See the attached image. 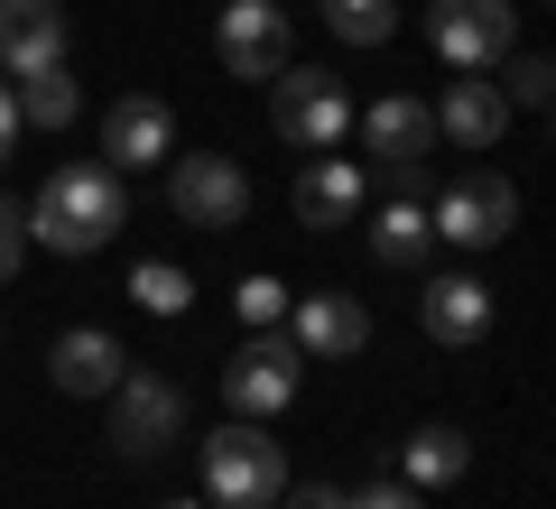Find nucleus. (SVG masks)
<instances>
[{
  "label": "nucleus",
  "mask_w": 556,
  "mask_h": 509,
  "mask_svg": "<svg viewBox=\"0 0 556 509\" xmlns=\"http://www.w3.org/2000/svg\"><path fill=\"white\" fill-rule=\"evenodd\" d=\"M121 222H130V195H121V167H102V157H65L28 195V241H47L56 259H93Z\"/></svg>",
  "instance_id": "f257e3e1"
},
{
  "label": "nucleus",
  "mask_w": 556,
  "mask_h": 509,
  "mask_svg": "<svg viewBox=\"0 0 556 509\" xmlns=\"http://www.w3.org/2000/svg\"><path fill=\"white\" fill-rule=\"evenodd\" d=\"M278 491H288V463H278V435L260 417H232L204 435V500L214 509H269Z\"/></svg>",
  "instance_id": "f03ea898"
},
{
  "label": "nucleus",
  "mask_w": 556,
  "mask_h": 509,
  "mask_svg": "<svg viewBox=\"0 0 556 509\" xmlns=\"http://www.w3.org/2000/svg\"><path fill=\"white\" fill-rule=\"evenodd\" d=\"M186 435V390L159 371H121L112 380V445L121 463H159V454H177Z\"/></svg>",
  "instance_id": "7ed1b4c3"
},
{
  "label": "nucleus",
  "mask_w": 556,
  "mask_h": 509,
  "mask_svg": "<svg viewBox=\"0 0 556 509\" xmlns=\"http://www.w3.org/2000/svg\"><path fill=\"white\" fill-rule=\"evenodd\" d=\"M278 102H269V120H278V149H306V157H325L343 130H353V102H343V84L334 75H316V65H278Z\"/></svg>",
  "instance_id": "20e7f679"
},
{
  "label": "nucleus",
  "mask_w": 556,
  "mask_h": 509,
  "mask_svg": "<svg viewBox=\"0 0 556 509\" xmlns=\"http://www.w3.org/2000/svg\"><path fill=\"white\" fill-rule=\"evenodd\" d=\"M167 204H177V222H195V232H232V222L251 214V177H241L223 149H186V157H167Z\"/></svg>",
  "instance_id": "39448f33"
},
{
  "label": "nucleus",
  "mask_w": 556,
  "mask_h": 509,
  "mask_svg": "<svg viewBox=\"0 0 556 509\" xmlns=\"http://www.w3.org/2000/svg\"><path fill=\"white\" fill-rule=\"evenodd\" d=\"M298 371H306V353L278 325L251 333V343L223 361V408H232V417H278L288 398H298Z\"/></svg>",
  "instance_id": "423d86ee"
},
{
  "label": "nucleus",
  "mask_w": 556,
  "mask_h": 509,
  "mask_svg": "<svg viewBox=\"0 0 556 509\" xmlns=\"http://www.w3.org/2000/svg\"><path fill=\"white\" fill-rule=\"evenodd\" d=\"M519 20H510V0H437V20H427V47H437L455 75H492L501 56H510Z\"/></svg>",
  "instance_id": "0eeeda50"
},
{
  "label": "nucleus",
  "mask_w": 556,
  "mask_h": 509,
  "mask_svg": "<svg viewBox=\"0 0 556 509\" xmlns=\"http://www.w3.org/2000/svg\"><path fill=\"white\" fill-rule=\"evenodd\" d=\"M519 222V195H510V177H492V167H473V177H455L437 195V214H427V232L437 241H455V251H492L501 232Z\"/></svg>",
  "instance_id": "6e6552de"
},
{
  "label": "nucleus",
  "mask_w": 556,
  "mask_h": 509,
  "mask_svg": "<svg viewBox=\"0 0 556 509\" xmlns=\"http://www.w3.org/2000/svg\"><path fill=\"white\" fill-rule=\"evenodd\" d=\"M177 157V112H167L159 93H121L112 112H102V167H167Z\"/></svg>",
  "instance_id": "1a4fd4ad"
},
{
  "label": "nucleus",
  "mask_w": 556,
  "mask_h": 509,
  "mask_svg": "<svg viewBox=\"0 0 556 509\" xmlns=\"http://www.w3.org/2000/svg\"><path fill=\"white\" fill-rule=\"evenodd\" d=\"M214 56H223V75H260L269 84L278 65H288V10L278 0H232L214 20Z\"/></svg>",
  "instance_id": "9d476101"
},
{
  "label": "nucleus",
  "mask_w": 556,
  "mask_h": 509,
  "mask_svg": "<svg viewBox=\"0 0 556 509\" xmlns=\"http://www.w3.org/2000/svg\"><path fill=\"white\" fill-rule=\"evenodd\" d=\"M288 315H298V343L306 361H353L362 343H371V306L362 296H343V288H325V296H288Z\"/></svg>",
  "instance_id": "9b49d317"
},
{
  "label": "nucleus",
  "mask_w": 556,
  "mask_h": 509,
  "mask_svg": "<svg viewBox=\"0 0 556 509\" xmlns=\"http://www.w3.org/2000/svg\"><path fill=\"white\" fill-rule=\"evenodd\" d=\"M417 325H427V343H445V353H473L482 333H492V288H482V278H464V269L427 278Z\"/></svg>",
  "instance_id": "f8f14e48"
},
{
  "label": "nucleus",
  "mask_w": 556,
  "mask_h": 509,
  "mask_svg": "<svg viewBox=\"0 0 556 509\" xmlns=\"http://www.w3.org/2000/svg\"><path fill=\"white\" fill-rule=\"evenodd\" d=\"M121 371H130V361H121V343H112L102 325H75V333L47 343V380H56L65 398H112Z\"/></svg>",
  "instance_id": "ddd939ff"
},
{
  "label": "nucleus",
  "mask_w": 556,
  "mask_h": 509,
  "mask_svg": "<svg viewBox=\"0 0 556 509\" xmlns=\"http://www.w3.org/2000/svg\"><path fill=\"white\" fill-rule=\"evenodd\" d=\"M501 130H510V102H501L492 75H455L437 102V139H455V149H501Z\"/></svg>",
  "instance_id": "4468645a"
},
{
  "label": "nucleus",
  "mask_w": 556,
  "mask_h": 509,
  "mask_svg": "<svg viewBox=\"0 0 556 509\" xmlns=\"http://www.w3.org/2000/svg\"><path fill=\"white\" fill-rule=\"evenodd\" d=\"M0 65H65V0H0Z\"/></svg>",
  "instance_id": "2eb2a0df"
},
{
  "label": "nucleus",
  "mask_w": 556,
  "mask_h": 509,
  "mask_svg": "<svg viewBox=\"0 0 556 509\" xmlns=\"http://www.w3.org/2000/svg\"><path fill=\"white\" fill-rule=\"evenodd\" d=\"M362 204H371V177H362L353 157H306V177H298V222L306 232H334Z\"/></svg>",
  "instance_id": "dca6fc26"
},
{
  "label": "nucleus",
  "mask_w": 556,
  "mask_h": 509,
  "mask_svg": "<svg viewBox=\"0 0 556 509\" xmlns=\"http://www.w3.org/2000/svg\"><path fill=\"white\" fill-rule=\"evenodd\" d=\"M473 472V445H464V427H417L408 445H399V482L408 491H445Z\"/></svg>",
  "instance_id": "f3484780"
},
{
  "label": "nucleus",
  "mask_w": 556,
  "mask_h": 509,
  "mask_svg": "<svg viewBox=\"0 0 556 509\" xmlns=\"http://www.w3.org/2000/svg\"><path fill=\"white\" fill-rule=\"evenodd\" d=\"M427 139H437V112L417 93H380L371 112H362V149H380V157H417Z\"/></svg>",
  "instance_id": "a211bd4d"
},
{
  "label": "nucleus",
  "mask_w": 556,
  "mask_h": 509,
  "mask_svg": "<svg viewBox=\"0 0 556 509\" xmlns=\"http://www.w3.org/2000/svg\"><path fill=\"white\" fill-rule=\"evenodd\" d=\"M427 241H437V232H427V204H380V214H371V259H380V269H417V259H427Z\"/></svg>",
  "instance_id": "6ab92c4d"
},
{
  "label": "nucleus",
  "mask_w": 556,
  "mask_h": 509,
  "mask_svg": "<svg viewBox=\"0 0 556 509\" xmlns=\"http://www.w3.org/2000/svg\"><path fill=\"white\" fill-rule=\"evenodd\" d=\"M10 102H20V120H38V130H65V120L84 112V93H75V75H65V65H28Z\"/></svg>",
  "instance_id": "aec40b11"
},
{
  "label": "nucleus",
  "mask_w": 556,
  "mask_h": 509,
  "mask_svg": "<svg viewBox=\"0 0 556 509\" xmlns=\"http://www.w3.org/2000/svg\"><path fill=\"white\" fill-rule=\"evenodd\" d=\"M325 28L343 47H390L399 38V0H325Z\"/></svg>",
  "instance_id": "412c9836"
},
{
  "label": "nucleus",
  "mask_w": 556,
  "mask_h": 509,
  "mask_svg": "<svg viewBox=\"0 0 556 509\" xmlns=\"http://www.w3.org/2000/svg\"><path fill=\"white\" fill-rule=\"evenodd\" d=\"M130 296L149 315H186V306H195V278H186L177 259H130Z\"/></svg>",
  "instance_id": "4be33fe9"
},
{
  "label": "nucleus",
  "mask_w": 556,
  "mask_h": 509,
  "mask_svg": "<svg viewBox=\"0 0 556 509\" xmlns=\"http://www.w3.org/2000/svg\"><path fill=\"white\" fill-rule=\"evenodd\" d=\"M501 75H510V84H501V102L547 112V93H556V65H547V56H519V47H510V56H501Z\"/></svg>",
  "instance_id": "5701e85b"
},
{
  "label": "nucleus",
  "mask_w": 556,
  "mask_h": 509,
  "mask_svg": "<svg viewBox=\"0 0 556 509\" xmlns=\"http://www.w3.org/2000/svg\"><path fill=\"white\" fill-rule=\"evenodd\" d=\"M28 251H38L28 241V195H0V288L28 269Z\"/></svg>",
  "instance_id": "b1692460"
},
{
  "label": "nucleus",
  "mask_w": 556,
  "mask_h": 509,
  "mask_svg": "<svg viewBox=\"0 0 556 509\" xmlns=\"http://www.w3.org/2000/svg\"><path fill=\"white\" fill-rule=\"evenodd\" d=\"M232 306H241V325H251V333H269L278 315H288V288H278V278H241Z\"/></svg>",
  "instance_id": "393cba45"
},
{
  "label": "nucleus",
  "mask_w": 556,
  "mask_h": 509,
  "mask_svg": "<svg viewBox=\"0 0 556 509\" xmlns=\"http://www.w3.org/2000/svg\"><path fill=\"white\" fill-rule=\"evenodd\" d=\"M343 509H427V491H408V482H362V491H343Z\"/></svg>",
  "instance_id": "a878e982"
},
{
  "label": "nucleus",
  "mask_w": 556,
  "mask_h": 509,
  "mask_svg": "<svg viewBox=\"0 0 556 509\" xmlns=\"http://www.w3.org/2000/svg\"><path fill=\"white\" fill-rule=\"evenodd\" d=\"M380 186H390L399 204H417L427 195V167H417V157H380Z\"/></svg>",
  "instance_id": "bb28decb"
},
{
  "label": "nucleus",
  "mask_w": 556,
  "mask_h": 509,
  "mask_svg": "<svg viewBox=\"0 0 556 509\" xmlns=\"http://www.w3.org/2000/svg\"><path fill=\"white\" fill-rule=\"evenodd\" d=\"M269 509H343V491L334 482H298V491H278Z\"/></svg>",
  "instance_id": "cd10ccee"
},
{
  "label": "nucleus",
  "mask_w": 556,
  "mask_h": 509,
  "mask_svg": "<svg viewBox=\"0 0 556 509\" xmlns=\"http://www.w3.org/2000/svg\"><path fill=\"white\" fill-rule=\"evenodd\" d=\"M20 130H28V120H20V102H10V84H0V157L20 149Z\"/></svg>",
  "instance_id": "c85d7f7f"
},
{
  "label": "nucleus",
  "mask_w": 556,
  "mask_h": 509,
  "mask_svg": "<svg viewBox=\"0 0 556 509\" xmlns=\"http://www.w3.org/2000/svg\"><path fill=\"white\" fill-rule=\"evenodd\" d=\"M167 509H204V500H167Z\"/></svg>",
  "instance_id": "c756f323"
}]
</instances>
